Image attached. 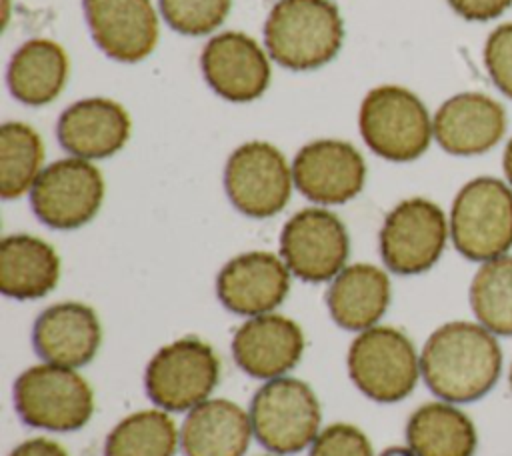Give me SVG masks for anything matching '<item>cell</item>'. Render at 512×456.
<instances>
[{
    "mask_svg": "<svg viewBox=\"0 0 512 456\" xmlns=\"http://www.w3.org/2000/svg\"><path fill=\"white\" fill-rule=\"evenodd\" d=\"M308 456H374V450L358 426L336 422L318 432Z\"/></svg>",
    "mask_w": 512,
    "mask_h": 456,
    "instance_id": "f546056e",
    "label": "cell"
},
{
    "mask_svg": "<svg viewBox=\"0 0 512 456\" xmlns=\"http://www.w3.org/2000/svg\"><path fill=\"white\" fill-rule=\"evenodd\" d=\"M294 186L310 202L334 206L352 200L366 182L362 154L344 140H314L292 162Z\"/></svg>",
    "mask_w": 512,
    "mask_h": 456,
    "instance_id": "4fadbf2b",
    "label": "cell"
},
{
    "mask_svg": "<svg viewBox=\"0 0 512 456\" xmlns=\"http://www.w3.org/2000/svg\"><path fill=\"white\" fill-rule=\"evenodd\" d=\"M350 254V238L342 220L326 208L298 210L280 234V258L288 270L310 284L332 280Z\"/></svg>",
    "mask_w": 512,
    "mask_h": 456,
    "instance_id": "7c38bea8",
    "label": "cell"
},
{
    "mask_svg": "<svg viewBox=\"0 0 512 456\" xmlns=\"http://www.w3.org/2000/svg\"><path fill=\"white\" fill-rule=\"evenodd\" d=\"M254 432L250 414L232 400L208 398L180 426L184 456H244Z\"/></svg>",
    "mask_w": 512,
    "mask_h": 456,
    "instance_id": "44dd1931",
    "label": "cell"
},
{
    "mask_svg": "<svg viewBox=\"0 0 512 456\" xmlns=\"http://www.w3.org/2000/svg\"><path fill=\"white\" fill-rule=\"evenodd\" d=\"M508 384L512 388V362H510V368H508Z\"/></svg>",
    "mask_w": 512,
    "mask_h": 456,
    "instance_id": "d590c367",
    "label": "cell"
},
{
    "mask_svg": "<svg viewBox=\"0 0 512 456\" xmlns=\"http://www.w3.org/2000/svg\"><path fill=\"white\" fill-rule=\"evenodd\" d=\"M290 270L282 258L252 250L228 260L216 276L220 304L238 316L274 312L290 292Z\"/></svg>",
    "mask_w": 512,
    "mask_h": 456,
    "instance_id": "5bb4252c",
    "label": "cell"
},
{
    "mask_svg": "<svg viewBox=\"0 0 512 456\" xmlns=\"http://www.w3.org/2000/svg\"><path fill=\"white\" fill-rule=\"evenodd\" d=\"M406 444L416 456H474L478 430L460 404L438 398L410 414Z\"/></svg>",
    "mask_w": 512,
    "mask_h": 456,
    "instance_id": "cb8c5ba5",
    "label": "cell"
},
{
    "mask_svg": "<svg viewBox=\"0 0 512 456\" xmlns=\"http://www.w3.org/2000/svg\"><path fill=\"white\" fill-rule=\"evenodd\" d=\"M8 456H68V452L56 440L38 436L20 442Z\"/></svg>",
    "mask_w": 512,
    "mask_h": 456,
    "instance_id": "d6a6232c",
    "label": "cell"
},
{
    "mask_svg": "<svg viewBox=\"0 0 512 456\" xmlns=\"http://www.w3.org/2000/svg\"><path fill=\"white\" fill-rule=\"evenodd\" d=\"M264 456H280V454H264Z\"/></svg>",
    "mask_w": 512,
    "mask_h": 456,
    "instance_id": "8d00e7d4",
    "label": "cell"
},
{
    "mask_svg": "<svg viewBox=\"0 0 512 456\" xmlns=\"http://www.w3.org/2000/svg\"><path fill=\"white\" fill-rule=\"evenodd\" d=\"M450 240L446 212L428 198L396 204L380 228V256L388 270L414 276L430 270Z\"/></svg>",
    "mask_w": 512,
    "mask_h": 456,
    "instance_id": "9c48e42d",
    "label": "cell"
},
{
    "mask_svg": "<svg viewBox=\"0 0 512 456\" xmlns=\"http://www.w3.org/2000/svg\"><path fill=\"white\" fill-rule=\"evenodd\" d=\"M304 332L288 316H250L232 336V356L236 366L260 380L286 376L304 354Z\"/></svg>",
    "mask_w": 512,
    "mask_h": 456,
    "instance_id": "e0dca14e",
    "label": "cell"
},
{
    "mask_svg": "<svg viewBox=\"0 0 512 456\" xmlns=\"http://www.w3.org/2000/svg\"><path fill=\"white\" fill-rule=\"evenodd\" d=\"M292 186V166L270 142H246L226 160L224 190L244 216L270 218L278 214L288 204Z\"/></svg>",
    "mask_w": 512,
    "mask_h": 456,
    "instance_id": "30bf717a",
    "label": "cell"
},
{
    "mask_svg": "<svg viewBox=\"0 0 512 456\" xmlns=\"http://www.w3.org/2000/svg\"><path fill=\"white\" fill-rule=\"evenodd\" d=\"M104 200V178L84 158H62L48 164L30 190L36 218L54 230H74L88 224Z\"/></svg>",
    "mask_w": 512,
    "mask_h": 456,
    "instance_id": "8fae6325",
    "label": "cell"
},
{
    "mask_svg": "<svg viewBox=\"0 0 512 456\" xmlns=\"http://www.w3.org/2000/svg\"><path fill=\"white\" fill-rule=\"evenodd\" d=\"M358 126L368 148L390 162L420 158L432 138V118L424 102L408 88L386 84L362 100Z\"/></svg>",
    "mask_w": 512,
    "mask_h": 456,
    "instance_id": "8992f818",
    "label": "cell"
},
{
    "mask_svg": "<svg viewBox=\"0 0 512 456\" xmlns=\"http://www.w3.org/2000/svg\"><path fill=\"white\" fill-rule=\"evenodd\" d=\"M60 258L42 238L10 234L0 242V290L14 300H36L54 290Z\"/></svg>",
    "mask_w": 512,
    "mask_h": 456,
    "instance_id": "603a6c76",
    "label": "cell"
},
{
    "mask_svg": "<svg viewBox=\"0 0 512 456\" xmlns=\"http://www.w3.org/2000/svg\"><path fill=\"white\" fill-rule=\"evenodd\" d=\"M44 146L40 134L26 122H6L0 128V196L20 198L40 176Z\"/></svg>",
    "mask_w": 512,
    "mask_h": 456,
    "instance_id": "83f0119b",
    "label": "cell"
},
{
    "mask_svg": "<svg viewBox=\"0 0 512 456\" xmlns=\"http://www.w3.org/2000/svg\"><path fill=\"white\" fill-rule=\"evenodd\" d=\"M506 124L502 104L482 92L450 96L432 118L434 140L452 156H478L492 150L504 138Z\"/></svg>",
    "mask_w": 512,
    "mask_h": 456,
    "instance_id": "ac0fdd59",
    "label": "cell"
},
{
    "mask_svg": "<svg viewBox=\"0 0 512 456\" xmlns=\"http://www.w3.org/2000/svg\"><path fill=\"white\" fill-rule=\"evenodd\" d=\"M344 24L330 0H278L264 24L270 58L290 70H314L340 50Z\"/></svg>",
    "mask_w": 512,
    "mask_h": 456,
    "instance_id": "7a4b0ae2",
    "label": "cell"
},
{
    "mask_svg": "<svg viewBox=\"0 0 512 456\" xmlns=\"http://www.w3.org/2000/svg\"><path fill=\"white\" fill-rule=\"evenodd\" d=\"M474 320L498 338L512 336V254L486 260L468 290Z\"/></svg>",
    "mask_w": 512,
    "mask_h": 456,
    "instance_id": "4316f807",
    "label": "cell"
},
{
    "mask_svg": "<svg viewBox=\"0 0 512 456\" xmlns=\"http://www.w3.org/2000/svg\"><path fill=\"white\" fill-rule=\"evenodd\" d=\"M56 134L70 156L108 158L128 142L130 116L122 104L110 98H84L60 114Z\"/></svg>",
    "mask_w": 512,
    "mask_h": 456,
    "instance_id": "ffe728a7",
    "label": "cell"
},
{
    "mask_svg": "<svg viewBox=\"0 0 512 456\" xmlns=\"http://www.w3.org/2000/svg\"><path fill=\"white\" fill-rule=\"evenodd\" d=\"M68 78V54L48 38L24 42L12 56L6 72L8 88L16 100L28 106L52 102Z\"/></svg>",
    "mask_w": 512,
    "mask_h": 456,
    "instance_id": "d4e9b609",
    "label": "cell"
},
{
    "mask_svg": "<svg viewBox=\"0 0 512 456\" xmlns=\"http://www.w3.org/2000/svg\"><path fill=\"white\" fill-rule=\"evenodd\" d=\"M158 4L170 28L186 36H202L226 20L232 0H158Z\"/></svg>",
    "mask_w": 512,
    "mask_h": 456,
    "instance_id": "f1b7e54d",
    "label": "cell"
},
{
    "mask_svg": "<svg viewBox=\"0 0 512 456\" xmlns=\"http://www.w3.org/2000/svg\"><path fill=\"white\" fill-rule=\"evenodd\" d=\"M96 46L118 62H140L158 44V16L150 0H82Z\"/></svg>",
    "mask_w": 512,
    "mask_h": 456,
    "instance_id": "2e32d148",
    "label": "cell"
},
{
    "mask_svg": "<svg viewBox=\"0 0 512 456\" xmlns=\"http://www.w3.org/2000/svg\"><path fill=\"white\" fill-rule=\"evenodd\" d=\"M504 354L494 332L476 320L438 326L420 350V372L428 390L454 404H470L494 390Z\"/></svg>",
    "mask_w": 512,
    "mask_h": 456,
    "instance_id": "6da1fadb",
    "label": "cell"
},
{
    "mask_svg": "<svg viewBox=\"0 0 512 456\" xmlns=\"http://www.w3.org/2000/svg\"><path fill=\"white\" fill-rule=\"evenodd\" d=\"M248 414L254 438L280 456L308 448L322 424V408L314 390L292 376L266 380L254 392Z\"/></svg>",
    "mask_w": 512,
    "mask_h": 456,
    "instance_id": "52a82bcc",
    "label": "cell"
},
{
    "mask_svg": "<svg viewBox=\"0 0 512 456\" xmlns=\"http://www.w3.org/2000/svg\"><path fill=\"white\" fill-rule=\"evenodd\" d=\"M12 400L20 420L32 428L72 432L92 418L94 392L76 368L50 362L26 368L14 382Z\"/></svg>",
    "mask_w": 512,
    "mask_h": 456,
    "instance_id": "5b68a950",
    "label": "cell"
},
{
    "mask_svg": "<svg viewBox=\"0 0 512 456\" xmlns=\"http://www.w3.org/2000/svg\"><path fill=\"white\" fill-rule=\"evenodd\" d=\"M180 430L162 408L138 410L124 416L106 436L104 456H174Z\"/></svg>",
    "mask_w": 512,
    "mask_h": 456,
    "instance_id": "484cf974",
    "label": "cell"
},
{
    "mask_svg": "<svg viewBox=\"0 0 512 456\" xmlns=\"http://www.w3.org/2000/svg\"><path fill=\"white\" fill-rule=\"evenodd\" d=\"M208 86L224 100L250 102L270 84V62L260 44L244 32H222L200 54Z\"/></svg>",
    "mask_w": 512,
    "mask_h": 456,
    "instance_id": "9a60e30c",
    "label": "cell"
},
{
    "mask_svg": "<svg viewBox=\"0 0 512 456\" xmlns=\"http://www.w3.org/2000/svg\"><path fill=\"white\" fill-rule=\"evenodd\" d=\"M484 66L494 86L512 98V22L496 26L484 44Z\"/></svg>",
    "mask_w": 512,
    "mask_h": 456,
    "instance_id": "4dcf8cb0",
    "label": "cell"
},
{
    "mask_svg": "<svg viewBox=\"0 0 512 456\" xmlns=\"http://www.w3.org/2000/svg\"><path fill=\"white\" fill-rule=\"evenodd\" d=\"M354 386L374 402L392 404L412 394L420 372V352L394 326H372L352 340L346 356Z\"/></svg>",
    "mask_w": 512,
    "mask_h": 456,
    "instance_id": "277c9868",
    "label": "cell"
},
{
    "mask_svg": "<svg viewBox=\"0 0 512 456\" xmlns=\"http://www.w3.org/2000/svg\"><path fill=\"white\" fill-rule=\"evenodd\" d=\"M502 170H504V180L512 186V138L506 142V148H504Z\"/></svg>",
    "mask_w": 512,
    "mask_h": 456,
    "instance_id": "836d02e7",
    "label": "cell"
},
{
    "mask_svg": "<svg viewBox=\"0 0 512 456\" xmlns=\"http://www.w3.org/2000/svg\"><path fill=\"white\" fill-rule=\"evenodd\" d=\"M450 240L472 262H486L512 250V186L504 178L476 176L454 196Z\"/></svg>",
    "mask_w": 512,
    "mask_h": 456,
    "instance_id": "3957f363",
    "label": "cell"
},
{
    "mask_svg": "<svg viewBox=\"0 0 512 456\" xmlns=\"http://www.w3.org/2000/svg\"><path fill=\"white\" fill-rule=\"evenodd\" d=\"M220 378L214 348L194 336L162 346L146 364L148 398L166 412H188L210 398Z\"/></svg>",
    "mask_w": 512,
    "mask_h": 456,
    "instance_id": "ba28073f",
    "label": "cell"
},
{
    "mask_svg": "<svg viewBox=\"0 0 512 456\" xmlns=\"http://www.w3.org/2000/svg\"><path fill=\"white\" fill-rule=\"evenodd\" d=\"M380 456H416V454L406 444V446H388L384 452H380Z\"/></svg>",
    "mask_w": 512,
    "mask_h": 456,
    "instance_id": "e575fe53",
    "label": "cell"
},
{
    "mask_svg": "<svg viewBox=\"0 0 512 456\" xmlns=\"http://www.w3.org/2000/svg\"><path fill=\"white\" fill-rule=\"evenodd\" d=\"M388 274L366 262L344 266L326 290V306L332 320L344 328L362 332L378 324L390 304Z\"/></svg>",
    "mask_w": 512,
    "mask_h": 456,
    "instance_id": "7402d4cb",
    "label": "cell"
},
{
    "mask_svg": "<svg viewBox=\"0 0 512 456\" xmlns=\"http://www.w3.org/2000/svg\"><path fill=\"white\" fill-rule=\"evenodd\" d=\"M102 342V326L94 308L82 302H58L38 314L32 326L34 352L50 364L80 368Z\"/></svg>",
    "mask_w": 512,
    "mask_h": 456,
    "instance_id": "d6986e66",
    "label": "cell"
},
{
    "mask_svg": "<svg viewBox=\"0 0 512 456\" xmlns=\"http://www.w3.org/2000/svg\"><path fill=\"white\" fill-rule=\"evenodd\" d=\"M448 4L464 20L486 22L504 14L512 0H448Z\"/></svg>",
    "mask_w": 512,
    "mask_h": 456,
    "instance_id": "1f68e13d",
    "label": "cell"
}]
</instances>
